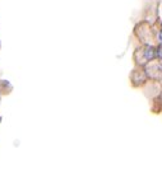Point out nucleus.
<instances>
[{
	"instance_id": "f257e3e1",
	"label": "nucleus",
	"mask_w": 162,
	"mask_h": 182,
	"mask_svg": "<svg viewBox=\"0 0 162 182\" xmlns=\"http://www.w3.org/2000/svg\"><path fill=\"white\" fill-rule=\"evenodd\" d=\"M154 56H157V50H154L153 47H147L144 50V57L147 60H152Z\"/></svg>"
},
{
	"instance_id": "f03ea898",
	"label": "nucleus",
	"mask_w": 162,
	"mask_h": 182,
	"mask_svg": "<svg viewBox=\"0 0 162 182\" xmlns=\"http://www.w3.org/2000/svg\"><path fill=\"white\" fill-rule=\"evenodd\" d=\"M157 57H158V59L162 61V46L157 48Z\"/></svg>"
},
{
	"instance_id": "7ed1b4c3",
	"label": "nucleus",
	"mask_w": 162,
	"mask_h": 182,
	"mask_svg": "<svg viewBox=\"0 0 162 182\" xmlns=\"http://www.w3.org/2000/svg\"><path fill=\"white\" fill-rule=\"evenodd\" d=\"M158 38H160V42L162 43V31L160 32V34H158Z\"/></svg>"
}]
</instances>
